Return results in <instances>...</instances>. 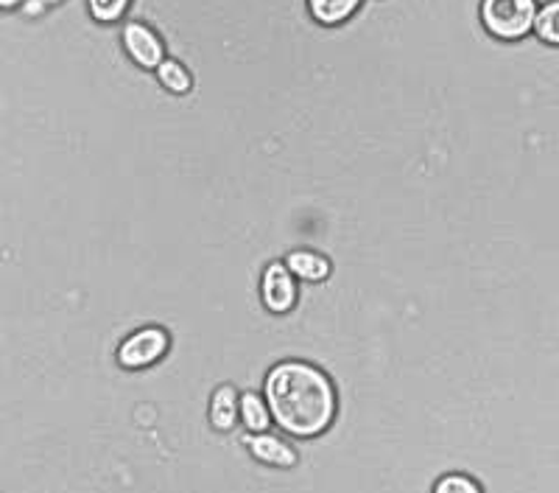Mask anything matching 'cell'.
<instances>
[{
  "instance_id": "7c38bea8",
  "label": "cell",
  "mask_w": 559,
  "mask_h": 493,
  "mask_svg": "<svg viewBox=\"0 0 559 493\" xmlns=\"http://www.w3.org/2000/svg\"><path fill=\"white\" fill-rule=\"evenodd\" d=\"M157 77L171 93H188L191 90V73L185 71L179 62H174V59H166V62L159 64Z\"/></svg>"
},
{
  "instance_id": "277c9868",
  "label": "cell",
  "mask_w": 559,
  "mask_h": 493,
  "mask_svg": "<svg viewBox=\"0 0 559 493\" xmlns=\"http://www.w3.org/2000/svg\"><path fill=\"white\" fill-rule=\"evenodd\" d=\"M263 303H266L269 312L286 314L292 312L294 303H297V283H294V272L286 263H269L266 272H263Z\"/></svg>"
},
{
  "instance_id": "52a82bcc",
  "label": "cell",
  "mask_w": 559,
  "mask_h": 493,
  "mask_svg": "<svg viewBox=\"0 0 559 493\" xmlns=\"http://www.w3.org/2000/svg\"><path fill=\"white\" fill-rule=\"evenodd\" d=\"M238 412H241V398L236 396V390L229 385L218 387L216 396H213V403H210V423H213L216 430L227 432L236 426Z\"/></svg>"
},
{
  "instance_id": "ba28073f",
  "label": "cell",
  "mask_w": 559,
  "mask_h": 493,
  "mask_svg": "<svg viewBox=\"0 0 559 493\" xmlns=\"http://www.w3.org/2000/svg\"><path fill=\"white\" fill-rule=\"evenodd\" d=\"M286 267L292 269L294 275L302 278V281H324V278L331 275V261L319 253L311 250H297L286 258Z\"/></svg>"
},
{
  "instance_id": "5b68a950",
  "label": "cell",
  "mask_w": 559,
  "mask_h": 493,
  "mask_svg": "<svg viewBox=\"0 0 559 493\" xmlns=\"http://www.w3.org/2000/svg\"><path fill=\"white\" fill-rule=\"evenodd\" d=\"M123 48H127L129 57H132L140 68H154V71H157L159 64L166 62L163 43H159L157 34L148 26H143V23H127V28H123Z\"/></svg>"
},
{
  "instance_id": "8fae6325",
  "label": "cell",
  "mask_w": 559,
  "mask_h": 493,
  "mask_svg": "<svg viewBox=\"0 0 559 493\" xmlns=\"http://www.w3.org/2000/svg\"><path fill=\"white\" fill-rule=\"evenodd\" d=\"M534 32L543 43L559 45V0H551L546 7L537 12V20H534Z\"/></svg>"
},
{
  "instance_id": "8992f818",
  "label": "cell",
  "mask_w": 559,
  "mask_h": 493,
  "mask_svg": "<svg viewBox=\"0 0 559 493\" xmlns=\"http://www.w3.org/2000/svg\"><path fill=\"white\" fill-rule=\"evenodd\" d=\"M247 446L252 448V455L258 460L269 462V466H280V468H288L297 462V455H294V448L288 443H283L280 437L272 435H249L247 437Z\"/></svg>"
},
{
  "instance_id": "4fadbf2b",
  "label": "cell",
  "mask_w": 559,
  "mask_h": 493,
  "mask_svg": "<svg viewBox=\"0 0 559 493\" xmlns=\"http://www.w3.org/2000/svg\"><path fill=\"white\" fill-rule=\"evenodd\" d=\"M129 0H90V14L98 20V23H115L121 20L127 12Z\"/></svg>"
},
{
  "instance_id": "9a60e30c",
  "label": "cell",
  "mask_w": 559,
  "mask_h": 493,
  "mask_svg": "<svg viewBox=\"0 0 559 493\" xmlns=\"http://www.w3.org/2000/svg\"><path fill=\"white\" fill-rule=\"evenodd\" d=\"M26 0H0V12H12V9L23 7Z\"/></svg>"
},
{
  "instance_id": "2e32d148",
  "label": "cell",
  "mask_w": 559,
  "mask_h": 493,
  "mask_svg": "<svg viewBox=\"0 0 559 493\" xmlns=\"http://www.w3.org/2000/svg\"><path fill=\"white\" fill-rule=\"evenodd\" d=\"M57 3H62V0H43V7L48 9V7H57Z\"/></svg>"
},
{
  "instance_id": "6da1fadb",
  "label": "cell",
  "mask_w": 559,
  "mask_h": 493,
  "mask_svg": "<svg viewBox=\"0 0 559 493\" xmlns=\"http://www.w3.org/2000/svg\"><path fill=\"white\" fill-rule=\"evenodd\" d=\"M266 403L277 426L297 437H313L331 426L336 392L322 371L306 362H283L266 376Z\"/></svg>"
},
{
  "instance_id": "7a4b0ae2",
  "label": "cell",
  "mask_w": 559,
  "mask_h": 493,
  "mask_svg": "<svg viewBox=\"0 0 559 493\" xmlns=\"http://www.w3.org/2000/svg\"><path fill=\"white\" fill-rule=\"evenodd\" d=\"M537 12V0H481V23L498 39L526 37Z\"/></svg>"
},
{
  "instance_id": "9c48e42d",
  "label": "cell",
  "mask_w": 559,
  "mask_h": 493,
  "mask_svg": "<svg viewBox=\"0 0 559 493\" xmlns=\"http://www.w3.org/2000/svg\"><path fill=\"white\" fill-rule=\"evenodd\" d=\"M361 0H308L311 14L324 23V26H336L342 20H347L349 14L356 12Z\"/></svg>"
},
{
  "instance_id": "30bf717a",
  "label": "cell",
  "mask_w": 559,
  "mask_h": 493,
  "mask_svg": "<svg viewBox=\"0 0 559 493\" xmlns=\"http://www.w3.org/2000/svg\"><path fill=\"white\" fill-rule=\"evenodd\" d=\"M241 418L249 432H263L272 423V410L254 392H247V396H241Z\"/></svg>"
},
{
  "instance_id": "5bb4252c",
  "label": "cell",
  "mask_w": 559,
  "mask_h": 493,
  "mask_svg": "<svg viewBox=\"0 0 559 493\" xmlns=\"http://www.w3.org/2000/svg\"><path fill=\"white\" fill-rule=\"evenodd\" d=\"M433 493H481V488H478V482L471 480V477L448 474L437 482Z\"/></svg>"
},
{
  "instance_id": "3957f363",
  "label": "cell",
  "mask_w": 559,
  "mask_h": 493,
  "mask_svg": "<svg viewBox=\"0 0 559 493\" xmlns=\"http://www.w3.org/2000/svg\"><path fill=\"white\" fill-rule=\"evenodd\" d=\"M168 351V333L163 328H143V331L132 333L123 345L118 348V362L129 371L138 367L154 365L163 353Z\"/></svg>"
}]
</instances>
